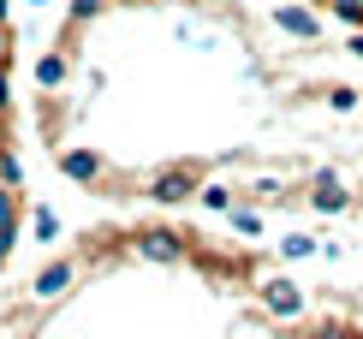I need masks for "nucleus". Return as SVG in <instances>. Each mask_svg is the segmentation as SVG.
Listing matches in <instances>:
<instances>
[{
    "label": "nucleus",
    "instance_id": "obj_1",
    "mask_svg": "<svg viewBox=\"0 0 363 339\" xmlns=\"http://www.w3.org/2000/svg\"><path fill=\"white\" fill-rule=\"evenodd\" d=\"M131 250H138L143 262H161V268H173V262L191 256L185 233H173V226H143V233H131Z\"/></svg>",
    "mask_w": 363,
    "mask_h": 339
},
{
    "label": "nucleus",
    "instance_id": "obj_2",
    "mask_svg": "<svg viewBox=\"0 0 363 339\" xmlns=\"http://www.w3.org/2000/svg\"><path fill=\"white\" fill-rule=\"evenodd\" d=\"M256 298H262V310L274 321H298V316H304V286L286 280V274H268V280L256 286Z\"/></svg>",
    "mask_w": 363,
    "mask_h": 339
},
{
    "label": "nucleus",
    "instance_id": "obj_3",
    "mask_svg": "<svg viewBox=\"0 0 363 339\" xmlns=\"http://www.w3.org/2000/svg\"><path fill=\"white\" fill-rule=\"evenodd\" d=\"M196 191H203V184H196V167H161V173L149 179V203H161V209L191 203Z\"/></svg>",
    "mask_w": 363,
    "mask_h": 339
},
{
    "label": "nucleus",
    "instance_id": "obj_4",
    "mask_svg": "<svg viewBox=\"0 0 363 339\" xmlns=\"http://www.w3.org/2000/svg\"><path fill=\"white\" fill-rule=\"evenodd\" d=\"M72 280H78V262L60 256V262H48V268H36L30 298H36V304H54V298H66V291H72Z\"/></svg>",
    "mask_w": 363,
    "mask_h": 339
},
{
    "label": "nucleus",
    "instance_id": "obj_5",
    "mask_svg": "<svg viewBox=\"0 0 363 339\" xmlns=\"http://www.w3.org/2000/svg\"><path fill=\"white\" fill-rule=\"evenodd\" d=\"M274 24L286 30V36H298V42H322V12L304 6V0H286V6H274Z\"/></svg>",
    "mask_w": 363,
    "mask_h": 339
},
{
    "label": "nucleus",
    "instance_id": "obj_6",
    "mask_svg": "<svg viewBox=\"0 0 363 339\" xmlns=\"http://www.w3.org/2000/svg\"><path fill=\"white\" fill-rule=\"evenodd\" d=\"M310 209L315 214H352L357 196L340 184V173H315V191H310Z\"/></svg>",
    "mask_w": 363,
    "mask_h": 339
},
{
    "label": "nucleus",
    "instance_id": "obj_7",
    "mask_svg": "<svg viewBox=\"0 0 363 339\" xmlns=\"http://www.w3.org/2000/svg\"><path fill=\"white\" fill-rule=\"evenodd\" d=\"M60 173H66L72 184H96L101 179V155H96V149H60Z\"/></svg>",
    "mask_w": 363,
    "mask_h": 339
},
{
    "label": "nucleus",
    "instance_id": "obj_8",
    "mask_svg": "<svg viewBox=\"0 0 363 339\" xmlns=\"http://www.w3.org/2000/svg\"><path fill=\"white\" fill-rule=\"evenodd\" d=\"M196 203H203L208 214H233V209H238V191H233V184H203Z\"/></svg>",
    "mask_w": 363,
    "mask_h": 339
},
{
    "label": "nucleus",
    "instance_id": "obj_9",
    "mask_svg": "<svg viewBox=\"0 0 363 339\" xmlns=\"http://www.w3.org/2000/svg\"><path fill=\"white\" fill-rule=\"evenodd\" d=\"M66 72H72L66 54H42V60H36V84H42V89H60V84H66Z\"/></svg>",
    "mask_w": 363,
    "mask_h": 339
},
{
    "label": "nucleus",
    "instance_id": "obj_10",
    "mask_svg": "<svg viewBox=\"0 0 363 339\" xmlns=\"http://www.w3.org/2000/svg\"><path fill=\"white\" fill-rule=\"evenodd\" d=\"M304 256H322V244H315L310 233H286L280 238V262H304Z\"/></svg>",
    "mask_w": 363,
    "mask_h": 339
},
{
    "label": "nucleus",
    "instance_id": "obj_11",
    "mask_svg": "<svg viewBox=\"0 0 363 339\" xmlns=\"http://www.w3.org/2000/svg\"><path fill=\"white\" fill-rule=\"evenodd\" d=\"M30 233H36V244H60V214L42 203L36 214H30Z\"/></svg>",
    "mask_w": 363,
    "mask_h": 339
},
{
    "label": "nucleus",
    "instance_id": "obj_12",
    "mask_svg": "<svg viewBox=\"0 0 363 339\" xmlns=\"http://www.w3.org/2000/svg\"><path fill=\"white\" fill-rule=\"evenodd\" d=\"M226 221H233V233H238V238H262V209H245V203H238Z\"/></svg>",
    "mask_w": 363,
    "mask_h": 339
},
{
    "label": "nucleus",
    "instance_id": "obj_13",
    "mask_svg": "<svg viewBox=\"0 0 363 339\" xmlns=\"http://www.w3.org/2000/svg\"><path fill=\"white\" fill-rule=\"evenodd\" d=\"M357 101H363V89H352V84L328 89V107H334V113H357Z\"/></svg>",
    "mask_w": 363,
    "mask_h": 339
},
{
    "label": "nucleus",
    "instance_id": "obj_14",
    "mask_svg": "<svg viewBox=\"0 0 363 339\" xmlns=\"http://www.w3.org/2000/svg\"><path fill=\"white\" fill-rule=\"evenodd\" d=\"M328 12H334L345 30H363V0H328Z\"/></svg>",
    "mask_w": 363,
    "mask_h": 339
},
{
    "label": "nucleus",
    "instance_id": "obj_15",
    "mask_svg": "<svg viewBox=\"0 0 363 339\" xmlns=\"http://www.w3.org/2000/svg\"><path fill=\"white\" fill-rule=\"evenodd\" d=\"M0 184H12V191L24 184V167H18V155H12V149H0Z\"/></svg>",
    "mask_w": 363,
    "mask_h": 339
},
{
    "label": "nucleus",
    "instance_id": "obj_16",
    "mask_svg": "<svg viewBox=\"0 0 363 339\" xmlns=\"http://www.w3.org/2000/svg\"><path fill=\"white\" fill-rule=\"evenodd\" d=\"M101 6H108V0H72V24H89Z\"/></svg>",
    "mask_w": 363,
    "mask_h": 339
},
{
    "label": "nucleus",
    "instance_id": "obj_17",
    "mask_svg": "<svg viewBox=\"0 0 363 339\" xmlns=\"http://www.w3.org/2000/svg\"><path fill=\"white\" fill-rule=\"evenodd\" d=\"M6 107H12V84H6V66H0V119H6Z\"/></svg>",
    "mask_w": 363,
    "mask_h": 339
},
{
    "label": "nucleus",
    "instance_id": "obj_18",
    "mask_svg": "<svg viewBox=\"0 0 363 339\" xmlns=\"http://www.w3.org/2000/svg\"><path fill=\"white\" fill-rule=\"evenodd\" d=\"M345 48H352V54L363 60V30H352V42H345Z\"/></svg>",
    "mask_w": 363,
    "mask_h": 339
},
{
    "label": "nucleus",
    "instance_id": "obj_19",
    "mask_svg": "<svg viewBox=\"0 0 363 339\" xmlns=\"http://www.w3.org/2000/svg\"><path fill=\"white\" fill-rule=\"evenodd\" d=\"M315 339H345V333H340V328H322V333H315Z\"/></svg>",
    "mask_w": 363,
    "mask_h": 339
},
{
    "label": "nucleus",
    "instance_id": "obj_20",
    "mask_svg": "<svg viewBox=\"0 0 363 339\" xmlns=\"http://www.w3.org/2000/svg\"><path fill=\"white\" fill-rule=\"evenodd\" d=\"M0 66H6V24H0Z\"/></svg>",
    "mask_w": 363,
    "mask_h": 339
},
{
    "label": "nucleus",
    "instance_id": "obj_21",
    "mask_svg": "<svg viewBox=\"0 0 363 339\" xmlns=\"http://www.w3.org/2000/svg\"><path fill=\"white\" fill-rule=\"evenodd\" d=\"M6 12H12V0H0V24H6Z\"/></svg>",
    "mask_w": 363,
    "mask_h": 339
},
{
    "label": "nucleus",
    "instance_id": "obj_22",
    "mask_svg": "<svg viewBox=\"0 0 363 339\" xmlns=\"http://www.w3.org/2000/svg\"><path fill=\"white\" fill-rule=\"evenodd\" d=\"M30 6H36V12H42V6H54V0H30Z\"/></svg>",
    "mask_w": 363,
    "mask_h": 339
},
{
    "label": "nucleus",
    "instance_id": "obj_23",
    "mask_svg": "<svg viewBox=\"0 0 363 339\" xmlns=\"http://www.w3.org/2000/svg\"><path fill=\"white\" fill-rule=\"evenodd\" d=\"M304 6H328V0H304Z\"/></svg>",
    "mask_w": 363,
    "mask_h": 339
},
{
    "label": "nucleus",
    "instance_id": "obj_24",
    "mask_svg": "<svg viewBox=\"0 0 363 339\" xmlns=\"http://www.w3.org/2000/svg\"><path fill=\"white\" fill-rule=\"evenodd\" d=\"M119 6H138V0H119Z\"/></svg>",
    "mask_w": 363,
    "mask_h": 339
},
{
    "label": "nucleus",
    "instance_id": "obj_25",
    "mask_svg": "<svg viewBox=\"0 0 363 339\" xmlns=\"http://www.w3.org/2000/svg\"><path fill=\"white\" fill-rule=\"evenodd\" d=\"M0 149H6V131H0Z\"/></svg>",
    "mask_w": 363,
    "mask_h": 339
}]
</instances>
